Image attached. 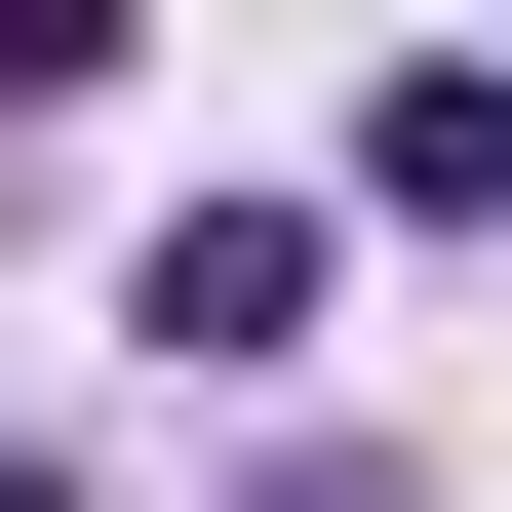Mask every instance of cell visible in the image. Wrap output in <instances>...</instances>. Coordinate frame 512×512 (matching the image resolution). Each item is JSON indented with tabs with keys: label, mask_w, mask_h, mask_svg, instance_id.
<instances>
[{
	"label": "cell",
	"mask_w": 512,
	"mask_h": 512,
	"mask_svg": "<svg viewBox=\"0 0 512 512\" xmlns=\"http://www.w3.org/2000/svg\"><path fill=\"white\" fill-rule=\"evenodd\" d=\"M119 316H158L197 394H237V355H316V197H158V276H119Z\"/></svg>",
	"instance_id": "obj_1"
},
{
	"label": "cell",
	"mask_w": 512,
	"mask_h": 512,
	"mask_svg": "<svg viewBox=\"0 0 512 512\" xmlns=\"http://www.w3.org/2000/svg\"><path fill=\"white\" fill-rule=\"evenodd\" d=\"M0 512H79V473H0Z\"/></svg>",
	"instance_id": "obj_2"
}]
</instances>
